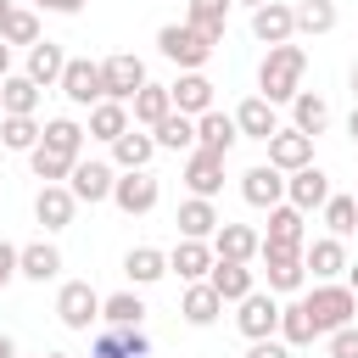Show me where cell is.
<instances>
[{"label":"cell","instance_id":"57","mask_svg":"<svg viewBox=\"0 0 358 358\" xmlns=\"http://www.w3.org/2000/svg\"><path fill=\"white\" fill-rule=\"evenodd\" d=\"M17 358H22V352H17ZM39 358H50V352H39Z\"/></svg>","mask_w":358,"mask_h":358},{"label":"cell","instance_id":"2","mask_svg":"<svg viewBox=\"0 0 358 358\" xmlns=\"http://www.w3.org/2000/svg\"><path fill=\"white\" fill-rule=\"evenodd\" d=\"M302 302H308V313H313L319 336H330V330L352 324V313H358V291H352V285H336V280H319Z\"/></svg>","mask_w":358,"mask_h":358},{"label":"cell","instance_id":"16","mask_svg":"<svg viewBox=\"0 0 358 358\" xmlns=\"http://www.w3.org/2000/svg\"><path fill=\"white\" fill-rule=\"evenodd\" d=\"M151 157H157V134H151V129H140V123H129V129L112 140V168H117V173L145 168Z\"/></svg>","mask_w":358,"mask_h":358},{"label":"cell","instance_id":"31","mask_svg":"<svg viewBox=\"0 0 358 358\" xmlns=\"http://www.w3.org/2000/svg\"><path fill=\"white\" fill-rule=\"evenodd\" d=\"M207 280H213V291H218L224 302H241L246 291H257V274H252V263H229V257H218Z\"/></svg>","mask_w":358,"mask_h":358},{"label":"cell","instance_id":"50","mask_svg":"<svg viewBox=\"0 0 358 358\" xmlns=\"http://www.w3.org/2000/svg\"><path fill=\"white\" fill-rule=\"evenodd\" d=\"M6 73H11V45L0 39V78H6Z\"/></svg>","mask_w":358,"mask_h":358},{"label":"cell","instance_id":"41","mask_svg":"<svg viewBox=\"0 0 358 358\" xmlns=\"http://www.w3.org/2000/svg\"><path fill=\"white\" fill-rule=\"evenodd\" d=\"M39 140H45L50 151H62V157H84V140H90V129H84V123H73V117H50Z\"/></svg>","mask_w":358,"mask_h":358},{"label":"cell","instance_id":"40","mask_svg":"<svg viewBox=\"0 0 358 358\" xmlns=\"http://www.w3.org/2000/svg\"><path fill=\"white\" fill-rule=\"evenodd\" d=\"M0 112H39V84L28 73H6L0 78Z\"/></svg>","mask_w":358,"mask_h":358},{"label":"cell","instance_id":"6","mask_svg":"<svg viewBox=\"0 0 358 358\" xmlns=\"http://www.w3.org/2000/svg\"><path fill=\"white\" fill-rule=\"evenodd\" d=\"M235 308H241V313H235V324H241V336H246V341L280 336V302H274V291H246Z\"/></svg>","mask_w":358,"mask_h":358},{"label":"cell","instance_id":"5","mask_svg":"<svg viewBox=\"0 0 358 358\" xmlns=\"http://www.w3.org/2000/svg\"><path fill=\"white\" fill-rule=\"evenodd\" d=\"M101 302H106V296H95L90 280H67V285L56 291V319H62L67 330H90V324L101 319Z\"/></svg>","mask_w":358,"mask_h":358},{"label":"cell","instance_id":"19","mask_svg":"<svg viewBox=\"0 0 358 358\" xmlns=\"http://www.w3.org/2000/svg\"><path fill=\"white\" fill-rule=\"evenodd\" d=\"M213 263H218V252H213L207 241H185V235H179V246L168 252V268H173L185 285H190V280H207V274H213Z\"/></svg>","mask_w":358,"mask_h":358},{"label":"cell","instance_id":"22","mask_svg":"<svg viewBox=\"0 0 358 358\" xmlns=\"http://www.w3.org/2000/svg\"><path fill=\"white\" fill-rule=\"evenodd\" d=\"M17 274L34 280V285H45V280L62 274V252L50 241H28V246H17Z\"/></svg>","mask_w":358,"mask_h":358},{"label":"cell","instance_id":"51","mask_svg":"<svg viewBox=\"0 0 358 358\" xmlns=\"http://www.w3.org/2000/svg\"><path fill=\"white\" fill-rule=\"evenodd\" d=\"M0 358H17V341H11L6 330H0Z\"/></svg>","mask_w":358,"mask_h":358},{"label":"cell","instance_id":"30","mask_svg":"<svg viewBox=\"0 0 358 358\" xmlns=\"http://www.w3.org/2000/svg\"><path fill=\"white\" fill-rule=\"evenodd\" d=\"M129 112H134V123H140V129H157V123H162V117L173 112V90H168V84H151V78H145V84H140V95L129 101Z\"/></svg>","mask_w":358,"mask_h":358},{"label":"cell","instance_id":"46","mask_svg":"<svg viewBox=\"0 0 358 358\" xmlns=\"http://www.w3.org/2000/svg\"><path fill=\"white\" fill-rule=\"evenodd\" d=\"M330 358H358V324L330 330Z\"/></svg>","mask_w":358,"mask_h":358},{"label":"cell","instance_id":"24","mask_svg":"<svg viewBox=\"0 0 358 358\" xmlns=\"http://www.w3.org/2000/svg\"><path fill=\"white\" fill-rule=\"evenodd\" d=\"M168 90H173V106H179V112H190V117L213 112V78H207L201 67H196V73H179Z\"/></svg>","mask_w":358,"mask_h":358},{"label":"cell","instance_id":"11","mask_svg":"<svg viewBox=\"0 0 358 358\" xmlns=\"http://www.w3.org/2000/svg\"><path fill=\"white\" fill-rule=\"evenodd\" d=\"M179 179L190 185V196H207V201H213V196L224 190V157L196 145V151H185V173H179Z\"/></svg>","mask_w":358,"mask_h":358},{"label":"cell","instance_id":"55","mask_svg":"<svg viewBox=\"0 0 358 358\" xmlns=\"http://www.w3.org/2000/svg\"><path fill=\"white\" fill-rule=\"evenodd\" d=\"M352 101H358V62H352Z\"/></svg>","mask_w":358,"mask_h":358},{"label":"cell","instance_id":"14","mask_svg":"<svg viewBox=\"0 0 358 358\" xmlns=\"http://www.w3.org/2000/svg\"><path fill=\"white\" fill-rule=\"evenodd\" d=\"M241 196H246V207H280L285 201V173L274 162H257V168L241 173Z\"/></svg>","mask_w":358,"mask_h":358},{"label":"cell","instance_id":"3","mask_svg":"<svg viewBox=\"0 0 358 358\" xmlns=\"http://www.w3.org/2000/svg\"><path fill=\"white\" fill-rule=\"evenodd\" d=\"M157 50H162L168 62H179L185 73H196V67H207L213 39H207L201 28H190V22H168V28H157Z\"/></svg>","mask_w":358,"mask_h":358},{"label":"cell","instance_id":"4","mask_svg":"<svg viewBox=\"0 0 358 358\" xmlns=\"http://www.w3.org/2000/svg\"><path fill=\"white\" fill-rule=\"evenodd\" d=\"M73 106H95V101H106V78H101V62H90V56H67V67H62V84H56Z\"/></svg>","mask_w":358,"mask_h":358},{"label":"cell","instance_id":"39","mask_svg":"<svg viewBox=\"0 0 358 358\" xmlns=\"http://www.w3.org/2000/svg\"><path fill=\"white\" fill-rule=\"evenodd\" d=\"M229 6H235V0H190V6H185V22L201 28V34L218 45V39H224V22H229Z\"/></svg>","mask_w":358,"mask_h":358},{"label":"cell","instance_id":"27","mask_svg":"<svg viewBox=\"0 0 358 358\" xmlns=\"http://www.w3.org/2000/svg\"><path fill=\"white\" fill-rule=\"evenodd\" d=\"M179 313H185V324H196V330H207L218 313H224V296L213 291V280H190V291H185V302H179Z\"/></svg>","mask_w":358,"mask_h":358},{"label":"cell","instance_id":"25","mask_svg":"<svg viewBox=\"0 0 358 358\" xmlns=\"http://www.w3.org/2000/svg\"><path fill=\"white\" fill-rule=\"evenodd\" d=\"M173 224H179V235H185V241H213L224 218L213 213V201H207V196H190V201H179V218H173Z\"/></svg>","mask_w":358,"mask_h":358},{"label":"cell","instance_id":"13","mask_svg":"<svg viewBox=\"0 0 358 358\" xmlns=\"http://www.w3.org/2000/svg\"><path fill=\"white\" fill-rule=\"evenodd\" d=\"M268 162H274L280 173L308 168V162H313V134H302V129H274V134H268Z\"/></svg>","mask_w":358,"mask_h":358},{"label":"cell","instance_id":"52","mask_svg":"<svg viewBox=\"0 0 358 358\" xmlns=\"http://www.w3.org/2000/svg\"><path fill=\"white\" fill-rule=\"evenodd\" d=\"M347 134H352V140H358V106H352V117H347Z\"/></svg>","mask_w":358,"mask_h":358},{"label":"cell","instance_id":"18","mask_svg":"<svg viewBox=\"0 0 358 358\" xmlns=\"http://www.w3.org/2000/svg\"><path fill=\"white\" fill-rule=\"evenodd\" d=\"M213 252L218 257H229V263H252L257 252H263V235L252 229V224H218V235H213Z\"/></svg>","mask_w":358,"mask_h":358},{"label":"cell","instance_id":"32","mask_svg":"<svg viewBox=\"0 0 358 358\" xmlns=\"http://www.w3.org/2000/svg\"><path fill=\"white\" fill-rule=\"evenodd\" d=\"M129 123H134L129 101H95V106H90V140H106V145H112Z\"/></svg>","mask_w":358,"mask_h":358},{"label":"cell","instance_id":"37","mask_svg":"<svg viewBox=\"0 0 358 358\" xmlns=\"http://www.w3.org/2000/svg\"><path fill=\"white\" fill-rule=\"evenodd\" d=\"M101 319H106L112 330H140V324H145V302H140L134 291H112V296L101 302Z\"/></svg>","mask_w":358,"mask_h":358},{"label":"cell","instance_id":"33","mask_svg":"<svg viewBox=\"0 0 358 358\" xmlns=\"http://www.w3.org/2000/svg\"><path fill=\"white\" fill-rule=\"evenodd\" d=\"M39 134H45V123L34 112H0V145L6 151H34Z\"/></svg>","mask_w":358,"mask_h":358},{"label":"cell","instance_id":"56","mask_svg":"<svg viewBox=\"0 0 358 358\" xmlns=\"http://www.w3.org/2000/svg\"><path fill=\"white\" fill-rule=\"evenodd\" d=\"M235 6H252V11H257V6H263V0H235Z\"/></svg>","mask_w":358,"mask_h":358},{"label":"cell","instance_id":"58","mask_svg":"<svg viewBox=\"0 0 358 358\" xmlns=\"http://www.w3.org/2000/svg\"><path fill=\"white\" fill-rule=\"evenodd\" d=\"M50 358H67V352H50Z\"/></svg>","mask_w":358,"mask_h":358},{"label":"cell","instance_id":"38","mask_svg":"<svg viewBox=\"0 0 358 358\" xmlns=\"http://www.w3.org/2000/svg\"><path fill=\"white\" fill-rule=\"evenodd\" d=\"M313 336H319V324H313L308 302H285L280 308V341L285 347H313Z\"/></svg>","mask_w":358,"mask_h":358},{"label":"cell","instance_id":"54","mask_svg":"<svg viewBox=\"0 0 358 358\" xmlns=\"http://www.w3.org/2000/svg\"><path fill=\"white\" fill-rule=\"evenodd\" d=\"M347 285H352V291H358V263H347Z\"/></svg>","mask_w":358,"mask_h":358},{"label":"cell","instance_id":"49","mask_svg":"<svg viewBox=\"0 0 358 358\" xmlns=\"http://www.w3.org/2000/svg\"><path fill=\"white\" fill-rule=\"evenodd\" d=\"M45 11H56V17H78L84 11V0H39Z\"/></svg>","mask_w":358,"mask_h":358},{"label":"cell","instance_id":"9","mask_svg":"<svg viewBox=\"0 0 358 358\" xmlns=\"http://www.w3.org/2000/svg\"><path fill=\"white\" fill-rule=\"evenodd\" d=\"M101 78H106V101H134L140 84H145V62L134 50H117L101 62Z\"/></svg>","mask_w":358,"mask_h":358},{"label":"cell","instance_id":"34","mask_svg":"<svg viewBox=\"0 0 358 358\" xmlns=\"http://www.w3.org/2000/svg\"><path fill=\"white\" fill-rule=\"evenodd\" d=\"M151 134H157V151H196V117L179 112V106H173Z\"/></svg>","mask_w":358,"mask_h":358},{"label":"cell","instance_id":"28","mask_svg":"<svg viewBox=\"0 0 358 358\" xmlns=\"http://www.w3.org/2000/svg\"><path fill=\"white\" fill-rule=\"evenodd\" d=\"M90 358H151V341H145V330H101L95 336V347H90Z\"/></svg>","mask_w":358,"mask_h":358},{"label":"cell","instance_id":"53","mask_svg":"<svg viewBox=\"0 0 358 358\" xmlns=\"http://www.w3.org/2000/svg\"><path fill=\"white\" fill-rule=\"evenodd\" d=\"M11 11H17V6H11V0H0V28H6V17H11Z\"/></svg>","mask_w":358,"mask_h":358},{"label":"cell","instance_id":"43","mask_svg":"<svg viewBox=\"0 0 358 358\" xmlns=\"http://www.w3.org/2000/svg\"><path fill=\"white\" fill-rule=\"evenodd\" d=\"M336 28V0H296V34H330Z\"/></svg>","mask_w":358,"mask_h":358},{"label":"cell","instance_id":"35","mask_svg":"<svg viewBox=\"0 0 358 358\" xmlns=\"http://www.w3.org/2000/svg\"><path fill=\"white\" fill-rule=\"evenodd\" d=\"M324 123H330V106H324V95H313V90H296V101H291V129H302V134H324Z\"/></svg>","mask_w":358,"mask_h":358},{"label":"cell","instance_id":"10","mask_svg":"<svg viewBox=\"0 0 358 358\" xmlns=\"http://www.w3.org/2000/svg\"><path fill=\"white\" fill-rule=\"evenodd\" d=\"M302 207H291V201H280V207H268V235H263V252H302L308 246V229H302Z\"/></svg>","mask_w":358,"mask_h":358},{"label":"cell","instance_id":"60","mask_svg":"<svg viewBox=\"0 0 358 358\" xmlns=\"http://www.w3.org/2000/svg\"><path fill=\"white\" fill-rule=\"evenodd\" d=\"M0 151H6V145H0Z\"/></svg>","mask_w":358,"mask_h":358},{"label":"cell","instance_id":"36","mask_svg":"<svg viewBox=\"0 0 358 358\" xmlns=\"http://www.w3.org/2000/svg\"><path fill=\"white\" fill-rule=\"evenodd\" d=\"M123 274H129V285H157V280L168 274V252H157V246H134V252L123 257Z\"/></svg>","mask_w":358,"mask_h":358},{"label":"cell","instance_id":"48","mask_svg":"<svg viewBox=\"0 0 358 358\" xmlns=\"http://www.w3.org/2000/svg\"><path fill=\"white\" fill-rule=\"evenodd\" d=\"M11 280H22V274H17V246H11V241H0V291H6Z\"/></svg>","mask_w":358,"mask_h":358},{"label":"cell","instance_id":"44","mask_svg":"<svg viewBox=\"0 0 358 358\" xmlns=\"http://www.w3.org/2000/svg\"><path fill=\"white\" fill-rule=\"evenodd\" d=\"M324 224H330V235H352L358 229V196H330L324 201Z\"/></svg>","mask_w":358,"mask_h":358},{"label":"cell","instance_id":"17","mask_svg":"<svg viewBox=\"0 0 358 358\" xmlns=\"http://www.w3.org/2000/svg\"><path fill=\"white\" fill-rule=\"evenodd\" d=\"M73 213H78V196H73L67 185H39V196H34V218H39L45 229H67Z\"/></svg>","mask_w":358,"mask_h":358},{"label":"cell","instance_id":"7","mask_svg":"<svg viewBox=\"0 0 358 358\" xmlns=\"http://www.w3.org/2000/svg\"><path fill=\"white\" fill-rule=\"evenodd\" d=\"M112 185H117V168L112 162H95V157H78L73 162V173H67V190L78 196V201H112Z\"/></svg>","mask_w":358,"mask_h":358},{"label":"cell","instance_id":"59","mask_svg":"<svg viewBox=\"0 0 358 358\" xmlns=\"http://www.w3.org/2000/svg\"><path fill=\"white\" fill-rule=\"evenodd\" d=\"M34 6H39V0H34Z\"/></svg>","mask_w":358,"mask_h":358},{"label":"cell","instance_id":"8","mask_svg":"<svg viewBox=\"0 0 358 358\" xmlns=\"http://www.w3.org/2000/svg\"><path fill=\"white\" fill-rule=\"evenodd\" d=\"M112 201H117L129 218H140V213H151V207L162 201V185H157V173H145V168H129V173H117V185H112Z\"/></svg>","mask_w":358,"mask_h":358},{"label":"cell","instance_id":"21","mask_svg":"<svg viewBox=\"0 0 358 358\" xmlns=\"http://www.w3.org/2000/svg\"><path fill=\"white\" fill-rule=\"evenodd\" d=\"M235 140H241L235 112H218V106H213V112H201V117H196V145H201V151L229 157V145H235Z\"/></svg>","mask_w":358,"mask_h":358},{"label":"cell","instance_id":"1","mask_svg":"<svg viewBox=\"0 0 358 358\" xmlns=\"http://www.w3.org/2000/svg\"><path fill=\"white\" fill-rule=\"evenodd\" d=\"M302 73H308V50L302 45H268V56H263V67H257V95L263 101H296V90H302Z\"/></svg>","mask_w":358,"mask_h":358},{"label":"cell","instance_id":"45","mask_svg":"<svg viewBox=\"0 0 358 358\" xmlns=\"http://www.w3.org/2000/svg\"><path fill=\"white\" fill-rule=\"evenodd\" d=\"M0 39H6V45H39V17L17 6V11L6 17V28H0Z\"/></svg>","mask_w":358,"mask_h":358},{"label":"cell","instance_id":"20","mask_svg":"<svg viewBox=\"0 0 358 358\" xmlns=\"http://www.w3.org/2000/svg\"><path fill=\"white\" fill-rule=\"evenodd\" d=\"M235 129H241V140H263V145H268V134L280 129V117H274V101H263V95H246V101L235 106Z\"/></svg>","mask_w":358,"mask_h":358},{"label":"cell","instance_id":"23","mask_svg":"<svg viewBox=\"0 0 358 358\" xmlns=\"http://www.w3.org/2000/svg\"><path fill=\"white\" fill-rule=\"evenodd\" d=\"M257 257H263V280H268V291H302V280H308L302 252H257Z\"/></svg>","mask_w":358,"mask_h":358},{"label":"cell","instance_id":"26","mask_svg":"<svg viewBox=\"0 0 358 358\" xmlns=\"http://www.w3.org/2000/svg\"><path fill=\"white\" fill-rule=\"evenodd\" d=\"M302 263H308L313 280H336V274H347V246H341V235H324V241L302 246Z\"/></svg>","mask_w":358,"mask_h":358},{"label":"cell","instance_id":"47","mask_svg":"<svg viewBox=\"0 0 358 358\" xmlns=\"http://www.w3.org/2000/svg\"><path fill=\"white\" fill-rule=\"evenodd\" d=\"M246 358H291V347H285L280 336H263V341H252V347H246Z\"/></svg>","mask_w":358,"mask_h":358},{"label":"cell","instance_id":"42","mask_svg":"<svg viewBox=\"0 0 358 358\" xmlns=\"http://www.w3.org/2000/svg\"><path fill=\"white\" fill-rule=\"evenodd\" d=\"M73 162H78V157H62V151H50L45 140H39L34 151H28V168H34V179H45V185H67Z\"/></svg>","mask_w":358,"mask_h":358},{"label":"cell","instance_id":"29","mask_svg":"<svg viewBox=\"0 0 358 358\" xmlns=\"http://www.w3.org/2000/svg\"><path fill=\"white\" fill-rule=\"evenodd\" d=\"M62 67H67V50L62 45H50V39H39V45H28V78L39 84V90H50V84H62Z\"/></svg>","mask_w":358,"mask_h":358},{"label":"cell","instance_id":"12","mask_svg":"<svg viewBox=\"0 0 358 358\" xmlns=\"http://www.w3.org/2000/svg\"><path fill=\"white\" fill-rule=\"evenodd\" d=\"M285 201H291V207H302V213L324 207V201H330V173H324L319 162H308V168L285 173Z\"/></svg>","mask_w":358,"mask_h":358},{"label":"cell","instance_id":"15","mask_svg":"<svg viewBox=\"0 0 358 358\" xmlns=\"http://www.w3.org/2000/svg\"><path fill=\"white\" fill-rule=\"evenodd\" d=\"M252 34H257L263 45H285V39L296 34V6H285V0H263V6L252 11Z\"/></svg>","mask_w":358,"mask_h":358}]
</instances>
